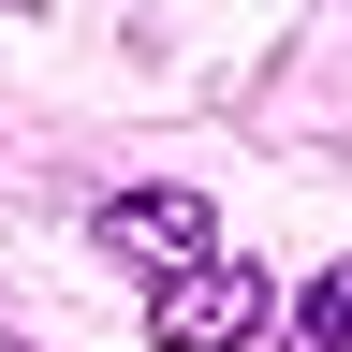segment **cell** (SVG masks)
<instances>
[{
	"instance_id": "277c9868",
	"label": "cell",
	"mask_w": 352,
	"mask_h": 352,
	"mask_svg": "<svg viewBox=\"0 0 352 352\" xmlns=\"http://www.w3.org/2000/svg\"><path fill=\"white\" fill-rule=\"evenodd\" d=\"M0 352H15V338H0Z\"/></svg>"
},
{
	"instance_id": "6da1fadb",
	"label": "cell",
	"mask_w": 352,
	"mask_h": 352,
	"mask_svg": "<svg viewBox=\"0 0 352 352\" xmlns=\"http://www.w3.org/2000/svg\"><path fill=\"white\" fill-rule=\"evenodd\" d=\"M147 323H162V352H235L250 323H264V279H250V264H176V279L147 294Z\"/></svg>"
},
{
	"instance_id": "3957f363",
	"label": "cell",
	"mask_w": 352,
	"mask_h": 352,
	"mask_svg": "<svg viewBox=\"0 0 352 352\" xmlns=\"http://www.w3.org/2000/svg\"><path fill=\"white\" fill-rule=\"evenodd\" d=\"M294 338H308V352H352V264H323V279H308V308H294Z\"/></svg>"
},
{
	"instance_id": "7a4b0ae2",
	"label": "cell",
	"mask_w": 352,
	"mask_h": 352,
	"mask_svg": "<svg viewBox=\"0 0 352 352\" xmlns=\"http://www.w3.org/2000/svg\"><path fill=\"white\" fill-rule=\"evenodd\" d=\"M103 235H118L132 264H147V279H176V264H206V250H220L191 191H132V206H103Z\"/></svg>"
}]
</instances>
